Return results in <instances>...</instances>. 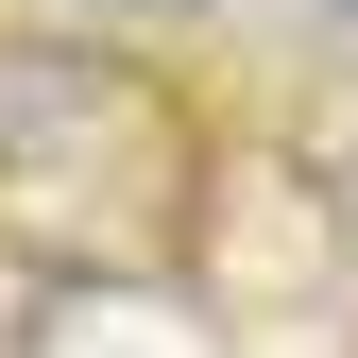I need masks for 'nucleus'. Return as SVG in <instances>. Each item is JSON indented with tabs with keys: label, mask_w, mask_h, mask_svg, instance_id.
<instances>
[{
	"label": "nucleus",
	"mask_w": 358,
	"mask_h": 358,
	"mask_svg": "<svg viewBox=\"0 0 358 358\" xmlns=\"http://www.w3.org/2000/svg\"><path fill=\"white\" fill-rule=\"evenodd\" d=\"M137 17H188V0H137Z\"/></svg>",
	"instance_id": "obj_1"
},
{
	"label": "nucleus",
	"mask_w": 358,
	"mask_h": 358,
	"mask_svg": "<svg viewBox=\"0 0 358 358\" xmlns=\"http://www.w3.org/2000/svg\"><path fill=\"white\" fill-rule=\"evenodd\" d=\"M324 17H358V0H324Z\"/></svg>",
	"instance_id": "obj_2"
}]
</instances>
